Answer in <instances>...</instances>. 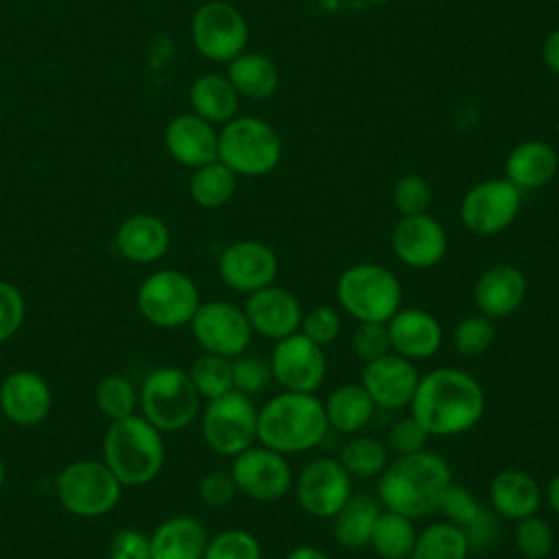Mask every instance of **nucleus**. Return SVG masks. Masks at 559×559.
<instances>
[{
	"label": "nucleus",
	"mask_w": 559,
	"mask_h": 559,
	"mask_svg": "<svg viewBox=\"0 0 559 559\" xmlns=\"http://www.w3.org/2000/svg\"><path fill=\"white\" fill-rule=\"evenodd\" d=\"M391 201L402 216L421 214L428 210V205L432 201L430 183L421 175H404L395 181Z\"/></svg>",
	"instance_id": "nucleus-44"
},
{
	"label": "nucleus",
	"mask_w": 559,
	"mask_h": 559,
	"mask_svg": "<svg viewBox=\"0 0 559 559\" xmlns=\"http://www.w3.org/2000/svg\"><path fill=\"white\" fill-rule=\"evenodd\" d=\"M299 332L306 334L317 345L325 347L334 343L336 336L341 334V314L332 306H314L308 312H304Z\"/></svg>",
	"instance_id": "nucleus-45"
},
{
	"label": "nucleus",
	"mask_w": 559,
	"mask_h": 559,
	"mask_svg": "<svg viewBox=\"0 0 559 559\" xmlns=\"http://www.w3.org/2000/svg\"><path fill=\"white\" fill-rule=\"evenodd\" d=\"M408 406L430 437H459L483 419L485 391L472 373L456 367H437L419 376Z\"/></svg>",
	"instance_id": "nucleus-1"
},
{
	"label": "nucleus",
	"mask_w": 559,
	"mask_h": 559,
	"mask_svg": "<svg viewBox=\"0 0 559 559\" xmlns=\"http://www.w3.org/2000/svg\"><path fill=\"white\" fill-rule=\"evenodd\" d=\"M188 98L192 114L201 116L212 124H225L231 118H236L240 105V96L229 83V79L216 72L197 76L190 85Z\"/></svg>",
	"instance_id": "nucleus-29"
},
{
	"label": "nucleus",
	"mask_w": 559,
	"mask_h": 559,
	"mask_svg": "<svg viewBox=\"0 0 559 559\" xmlns=\"http://www.w3.org/2000/svg\"><path fill=\"white\" fill-rule=\"evenodd\" d=\"M559 168L555 146L544 140H524L515 144L504 159V179L515 188L537 190L552 181Z\"/></svg>",
	"instance_id": "nucleus-28"
},
{
	"label": "nucleus",
	"mask_w": 559,
	"mask_h": 559,
	"mask_svg": "<svg viewBox=\"0 0 559 559\" xmlns=\"http://www.w3.org/2000/svg\"><path fill=\"white\" fill-rule=\"evenodd\" d=\"M170 229L155 214H133L116 231L118 253L133 264H153L166 255Z\"/></svg>",
	"instance_id": "nucleus-25"
},
{
	"label": "nucleus",
	"mask_w": 559,
	"mask_h": 559,
	"mask_svg": "<svg viewBox=\"0 0 559 559\" xmlns=\"http://www.w3.org/2000/svg\"><path fill=\"white\" fill-rule=\"evenodd\" d=\"M452 483L448 461L430 450L400 454L380 474L378 500L382 509L421 520L437 511L439 498Z\"/></svg>",
	"instance_id": "nucleus-2"
},
{
	"label": "nucleus",
	"mask_w": 559,
	"mask_h": 559,
	"mask_svg": "<svg viewBox=\"0 0 559 559\" xmlns=\"http://www.w3.org/2000/svg\"><path fill=\"white\" fill-rule=\"evenodd\" d=\"M242 310L253 334L269 341H280L299 332L304 317L299 299L290 290L275 284L247 295Z\"/></svg>",
	"instance_id": "nucleus-20"
},
{
	"label": "nucleus",
	"mask_w": 559,
	"mask_h": 559,
	"mask_svg": "<svg viewBox=\"0 0 559 559\" xmlns=\"http://www.w3.org/2000/svg\"><path fill=\"white\" fill-rule=\"evenodd\" d=\"M557 131H559V116H557Z\"/></svg>",
	"instance_id": "nucleus-57"
},
{
	"label": "nucleus",
	"mask_w": 559,
	"mask_h": 559,
	"mask_svg": "<svg viewBox=\"0 0 559 559\" xmlns=\"http://www.w3.org/2000/svg\"><path fill=\"white\" fill-rule=\"evenodd\" d=\"M467 535L472 550H487L498 537V515L491 509L480 511V515L463 531Z\"/></svg>",
	"instance_id": "nucleus-51"
},
{
	"label": "nucleus",
	"mask_w": 559,
	"mask_h": 559,
	"mask_svg": "<svg viewBox=\"0 0 559 559\" xmlns=\"http://www.w3.org/2000/svg\"><path fill=\"white\" fill-rule=\"evenodd\" d=\"M336 301L358 323H386L402 308V284L386 266L358 262L341 271Z\"/></svg>",
	"instance_id": "nucleus-5"
},
{
	"label": "nucleus",
	"mask_w": 559,
	"mask_h": 559,
	"mask_svg": "<svg viewBox=\"0 0 559 559\" xmlns=\"http://www.w3.org/2000/svg\"><path fill=\"white\" fill-rule=\"evenodd\" d=\"M352 349L362 362H371L391 352L386 323H358L352 334Z\"/></svg>",
	"instance_id": "nucleus-46"
},
{
	"label": "nucleus",
	"mask_w": 559,
	"mask_h": 559,
	"mask_svg": "<svg viewBox=\"0 0 559 559\" xmlns=\"http://www.w3.org/2000/svg\"><path fill=\"white\" fill-rule=\"evenodd\" d=\"M472 297L480 314L504 319L522 306L526 297V277L513 264H493L476 280Z\"/></svg>",
	"instance_id": "nucleus-24"
},
{
	"label": "nucleus",
	"mask_w": 559,
	"mask_h": 559,
	"mask_svg": "<svg viewBox=\"0 0 559 559\" xmlns=\"http://www.w3.org/2000/svg\"><path fill=\"white\" fill-rule=\"evenodd\" d=\"M472 552L461 526L439 520L417 531L411 559H467Z\"/></svg>",
	"instance_id": "nucleus-35"
},
{
	"label": "nucleus",
	"mask_w": 559,
	"mask_h": 559,
	"mask_svg": "<svg viewBox=\"0 0 559 559\" xmlns=\"http://www.w3.org/2000/svg\"><path fill=\"white\" fill-rule=\"evenodd\" d=\"M199 498L203 504L207 507H225L229 504L236 493H238V487L231 478L229 472L225 469H214V472H207L205 476H201L199 480Z\"/></svg>",
	"instance_id": "nucleus-50"
},
{
	"label": "nucleus",
	"mask_w": 559,
	"mask_h": 559,
	"mask_svg": "<svg viewBox=\"0 0 559 559\" xmlns=\"http://www.w3.org/2000/svg\"><path fill=\"white\" fill-rule=\"evenodd\" d=\"M391 352L408 360H426L435 356L443 343L439 319L424 308H400L389 321Z\"/></svg>",
	"instance_id": "nucleus-23"
},
{
	"label": "nucleus",
	"mask_w": 559,
	"mask_h": 559,
	"mask_svg": "<svg viewBox=\"0 0 559 559\" xmlns=\"http://www.w3.org/2000/svg\"><path fill=\"white\" fill-rule=\"evenodd\" d=\"M493 338H496L493 319H489L480 312L461 319L454 328V334H452L454 349L461 356H469V358L485 354L491 347Z\"/></svg>",
	"instance_id": "nucleus-41"
},
{
	"label": "nucleus",
	"mask_w": 559,
	"mask_h": 559,
	"mask_svg": "<svg viewBox=\"0 0 559 559\" xmlns=\"http://www.w3.org/2000/svg\"><path fill=\"white\" fill-rule=\"evenodd\" d=\"M229 474L238 487L253 502H277L282 500L295 483L293 467L286 454H280L262 443H253L245 452L231 459Z\"/></svg>",
	"instance_id": "nucleus-12"
},
{
	"label": "nucleus",
	"mask_w": 559,
	"mask_h": 559,
	"mask_svg": "<svg viewBox=\"0 0 559 559\" xmlns=\"http://www.w3.org/2000/svg\"><path fill=\"white\" fill-rule=\"evenodd\" d=\"M203 559H262V548L253 533L225 528L207 539Z\"/></svg>",
	"instance_id": "nucleus-40"
},
{
	"label": "nucleus",
	"mask_w": 559,
	"mask_h": 559,
	"mask_svg": "<svg viewBox=\"0 0 559 559\" xmlns=\"http://www.w3.org/2000/svg\"><path fill=\"white\" fill-rule=\"evenodd\" d=\"M415 537H417L415 520L402 513L382 509L380 515L376 518L369 546L380 559H411Z\"/></svg>",
	"instance_id": "nucleus-33"
},
{
	"label": "nucleus",
	"mask_w": 559,
	"mask_h": 559,
	"mask_svg": "<svg viewBox=\"0 0 559 559\" xmlns=\"http://www.w3.org/2000/svg\"><path fill=\"white\" fill-rule=\"evenodd\" d=\"M328 430L323 402L314 393L282 391L258 408V443L286 456L317 448Z\"/></svg>",
	"instance_id": "nucleus-3"
},
{
	"label": "nucleus",
	"mask_w": 559,
	"mask_h": 559,
	"mask_svg": "<svg viewBox=\"0 0 559 559\" xmlns=\"http://www.w3.org/2000/svg\"><path fill=\"white\" fill-rule=\"evenodd\" d=\"M55 491L68 513L76 518H100L116 509L122 485L105 461L79 459L59 472Z\"/></svg>",
	"instance_id": "nucleus-8"
},
{
	"label": "nucleus",
	"mask_w": 559,
	"mask_h": 559,
	"mask_svg": "<svg viewBox=\"0 0 559 559\" xmlns=\"http://www.w3.org/2000/svg\"><path fill=\"white\" fill-rule=\"evenodd\" d=\"M0 411L17 426L41 424L52 411V391L33 369H15L0 382Z\"/></svg>",
	"instance_id": "nucleus-21"
},
{
	"label": "nucleus",
	"mask_w": 559,
	"mask_h": 559,
	"mask_svg": "<svg viewBox=\"0 0 559 559\" xmlns=\"http://www.w3.org/2000/svg\"><path fill=\"white\" fill-rule=\"evenodd\" d=\"M201 435L212 452L234 459L258 443V406L238 391L210 400L201 413Z\"/></svg>",
	"instance_id": "nucleus-10"
},
{
	"label": "nucleus",
	"mask_w": 559,
	"mask_h": 559,
	"mask_svg": "<svg viewBox=\"0 0 559 559\" xmlns=\"http://www.w3.org/2000/svg\"><path fill=\"white\" fill-rule=\"evenodd\" d=\"M338 463L347 469L352 478H373L380 476L382 469L386 467L389 448L376 437L358 435L341 448Z\"/></svg>",
	"instance_id": "nucleus-36"
},
{
	"label": "nucleus",
	"mask_w": 559,
	"mask_h": 559,
	"mask_svg": "<svg viewBox=\"0 0 559 559\" xmlns=\"http://www.w3.org/2000/svg\"><path fill=\"white\" fill-rule=\"evenodd\" d=\"M225 76L238 96L253 100L269 98L280 85V70L275 61L262 52H240L227 63Z\"/></svg>",
	"instance_id": "nucleus-32"
},
{
	"label": "nucleus",
	"mask_w": 559,
	"mask_h": 559,
	"mask_svg": "<svg viewBox=\"0 0 559 559\" xmlns=\"http://www.w3.org/2000/svg\"><path fill=\"white\" fill-rule=\"evenodd\" d=\"M428 439H430V435L421 428V424L413 415H406L391 426L386 448L393 450L397 456L413 454V452L426 450Z\"/></svg>",
	"instance_id": "nucleus-48"
},
{
	"label": "nucleus",
	"mask_w": 559,
	"mask_h": 559,
	"mask_svg": "<svg viewBox=\"0 0 559 559\" xmlns=\"http://www.w3.org/2000/svg\"><path fill=\"white\" fill-rule=\"evenodd\" d=\"M520 205L522 190L509 179L496 177L472 186L463 194L459 216L467 231L476 236H496L518 218Z\"/></svg>",
	"instance_id": "nucleus-13"
},
{
	"label": "nucleus",
	"mask_w": 559,
	"mask_h": 559,
	"mask_svg": "<svg viewBox=\"0 0 559 559\" xmlns=\"http://www.w3.org/2000/svg\"><path fill=\"white\" fill-rule=\"evenodd\" d=\"M142 417L153 424L162 435L188 428L199 411L201 395L197 393L188 371L164 365L153 369L140 389Z\"/></svg>",
	"instance_id": "nucleus-6"
},
{
	"label": "nucleus",
	"mask_w": 559,
	"mask_h": 559,
	"mask_svg": "<svg viewBox=\"0 0 559 559\" xmlns=\"http://www.w3.org/2000/svg\"><path fill=\"white\" fill-rule=\"evenodd\" d=\"M542 61L544 66L559 74V28H555L542 44Z\"/></svg>",
	"instance_id": "nucleus-52"
},
{
	"label": "nucleus",
	"mask_w": 559,
	"mask_h": 559,
	"mask_svg": "<svg viewBox=\"0 0 559 559\" xmlns=\"http://www.w3.org/2000/svg\"><path fill=\"white\" fill-rule=\"evenodd\" d=\"M284 559H330V555L323 552L319 546L301 544V546H295L293 550H288V555Z\"/></svg>",
	"instance_id": "nucleus-53"
},
{
	"label": "nucleus",
	"mask_w": 559,
	"mask_h": 559,
	"mask_svg": "<svg viewBox=\"0 0 559 559\" xmlns=\"http://www.w3.org/2000/svg\"><path fill=\"white\" fill-rule=\"evenodd\" d=\"M328 426L341 435H358L373 417L376 404L360 382L336 386L323 402Z\"/></svg>",
	"instance_id": "nucleus-30"
},
{
	"label": "nucleus",
	"mask_w": 559,
	"mask_h": 559,
	"mask_svg": "<svg viewBox=\"0 0 559 559\" xmlns=\"http://www.w3.org/2000/svg\"><path fill=\"white\" fill-rule=\"evenodd\" d=\"M515 548L526 559H546L555 546V533L546 518L533 513L515 522Z\"/></svg>",
	"instance_id": "nucleus-39"
},
{
	"label": "nucleus",
	"mask_w": 559,
	"mask_h": 559,
	"mask_svg": "<svg viewBox=\"0 0 559 559\" xmlns=\"http://www.w3.org/2000/svg\"><path fill=\"white\" fill-rule=\"evenodd\" d=\"M188 376L201 395V400H216L229 391H234V378H231V358L201 352L190 369Z\"/></svg>",
	"instance_id": "nucleus-37"
},
{
	"label": "nucleus",
	"mask_w": 559,
	"mask_h": 559,
	"mask_svg": "<svg viewBox=\"0 0 559 559\" xmlns=\"http://www.w3.org/2000/svg\"><path fill=\"white\" fill-rule=\"evenodd\" d=\"M138 310L155 328L177 330L190 325L201 295L192 277L177 269L151 273L138 288Z\"/></svg>",
	"instance_id": "nucleus-9"
},
{
	"label": "nucleus",
	"mask_w": 559,
	"mask_h": 559,
	"mask_svg": "<svg viewBox=\"0 0 559 559\" xmlns=\"http://www.w3.org/2000/svg\"><path fill=\"white\" fill-rule=\"evenodd\" d=\"M231 378H234V391L245 393L253 397L255 393L264 391L271 382V365L258 354L242 352L231 358Z\"/></svg>",
	"instance_id": "nucleus-42"
},
{
	"label": "nucleus",
	"mask_w": 559,
	"mask_h": 559,
	"mask_svg": "<svg viewBox=\"0 0 559 559\" xmlns=\"http://www.w3.org/2000/svg\"><path fill=\"white\" fill-rule=\"evenodd\" d=\"M96 406L109 421L122 419L138 413L140 393L129 378L109 373L96 384Z\"/></svg>",
	"instance_id": "nucleus-38"
},
{
	"label": "nucleus",
	"mask_w": 559,
	"mask_h": 559,
	"mask_svg": "<svg viewBox=\"0 0 559 559\" xmlns=\"http://www.w3.org/2000/svg\"><path fill=\"white\" fill-rule=\"evenodd\" d=\"M269 365L273 380L295 393H314L328 371L323 347L301 332L275 341Z\"/></svg>",
	"instance_id": "nucleus-16"
},
{
	"label": "nucleus",
	"mask_w": 559,
	"mask_h": 559,
	"mask_svg": "<svg viewBox=\"0 0 559 559\" xmlns=\"http://www.w3.org/2000/svg\"><path fill=\"white\" fill-rule=\"evenodd\" d=\"M166 459L162 432L140 413L109 421L103 461L122 487H142L157 478Z\"/></svg>",
	"instance_id": "nucleus-4"
},
{
	"label": "nucleus",
	"mask_w": 559,
	"mask_h": 559,
	"mask_svg": "<svg viewBox=\"0 0 559 559\" xmlns=\"http://www.w3.org/2000/svg\"><path fill=\"white\" fill-rule=\"evenodd\" d=\"M2 485H4V461L0 456V491H2Z\"/></svg>",
	"instance_id": "nucleus-55"
},
{
	"label": "nucleus",
	"mask_w": 559,
	"mask_h": 559,
	"mask_svg": "<svg viewBox=\"0 0 559 559\" xmlns=\"http://www.w3.org/2000/svg\"><path fill=\"white\" fill-rule=\"evenodd\" d=\"M487 498H489L491 511L498 518L518 522L526 515L537 513L542 504V489L528 472L509 467L498 472L489 480Z\"/></svg>",
	"instance_id": "nucleus-26"
},
{
	"label": "nucleus",
	"mask_w": 559,
	"mask_h": 559,
	"mask_svg": "<svg viewBox=\"0 0 559 559\" xmlns=\"http://www.w3.org/2000/svg\"><path fill=\"white\" fill-rule=\"evenodd\" d=\"M26 301L20 288L7 280H0V343L9 341L24 323Z\"/></svg>",
	"instance_id": "nucleus-47"
},
{
	"label": "nucleus",
	"mask_w": 559,
	"mask_h": 559,
	"mask_svg": "<svg viewBox=\"0 0 559 559\" xmlns=\"http://www.w3.org/2000/svg\"><path fill=\"white\" fill-rule=\"evenodd\" d=\"M238 175L221 159L203 164L192 170L188 190L192 201L205 210H218L227 205L236 192Z\"/></svg>",
	"instance_id": "nucleus-34"
},
{
	"label": "nucleus",
	"mask_w": 559,
	"mask_h": 559,
	"mask_svg": "<svg viewBox=\"0 0 559 559\" xmlns=\"http://www.w3.org/2000/svg\"><path fill=\"white\" fill-rule=\"evenodd\" d=\"M293 489L299 507L308 515L328 518V520H332L354 493L352 476L338 463V459H330V456H319L308 461L299 469L293 483Z\"/></svg>",
	"instance_id": "nucleus-15"
},
{
	"label": "nucleus",
	"mask_w": 559,
	"mask_h": 559,
	"mask_svg": "<svg viewBox=\"0 0 559 559\" xmlns=\"http://www.w3.org/2000/svg\"><path fill=\"white\" fill-rule=\"evenodd\" d=\"M190 330L203 352L225 358L247 352L253 338L245 310L227 299L201 301L190 321Z\"/></svg>",
	"instance_id": "nucleus-14"
},
{
	"label": "nucleus",
	"mask_w": 559,
	"mask_h": 559,
	"mask_svg": "<svg viewBox=\"0 0 559 559\" xmlns=\"http://www.w3.org/2000/svg\"><path fill=\"white\" fill-rule=\"evenodd\" d=\"M437 511L443 513V520H448L465 531L480 515L483 504L476 500V496L469 489L450 483L439 498Z\"/></svg>",
	"instance_id": "nucleus-43"
},
{
	"label": "nucleus",
	"mask_w": 559,
	"mask_h": 559,
	"mask_svg": "<svg viewBox=\"0 0 559 559\" xmlns=\"http://www.w3.org/2000/svg\"><path fill=\"white\" fill-rule=\"evenodd\" d=\"M280 262L275 251L260 240H236L218 255V275L236 293L251 295L275 282Z\"/></svg>",
	"instance_id": "nucleus-17"
},
{
	"label": "nucleus",
	"mask_w": 559,
	"mask_h": 559,
	"mask_svg": "<svg viewBox=\"0 0 559 559\" xmlns=\"http://www.w3.org/2000/svg\"><path fill=\"white\" fill-rule=\"evenodd\" d=\"M365 2H369V4H384V2H389V0H365Z\"/></svg>",
	"instance_id": "nucleus-56"
},
{
	"label": "nucleus",
	"mask_w": 559,
	"mask_h": 559,
	"mask_svg": "<svg viewBox=\"0 0 559 559\" xmlns=\"http://www.w3.org/2000/svg\"><path fill=\"white\" fill-rule=\"evenodd\" d=\"M207 539V531L197 518L170 515L148 535L151 559H203Z\"/></svg>",
	"instance_id": "nucleus-27"
},
{
	"label": "nucleus",
	"mask_w": 559,
	"mask_h": 559,
	"mask_svg": "<svg viewBox=\"0 0 559 559\" xmlns=\"http://www.w3.org/2000/svg\"><path fill=\"white\" fill-rule=\"evenodd\" d=\"M190 37L197 52L214 63H229L245 52L249 24L238 7L225 0L203 2L190 22Z\"/></svg>",
	"instance_id": "nucleus-11"
},
{
	"label": "nucleus",
	"mask_w": 559,
	"mask_h": 559,
	"mask_svg": "<svg viewBox=\"0 0 559 559\" xmlns=\"http://www.w3.org/2000/svg\"><path fill=\"white\" fill-rule=\"evenodd\" d=\"M107 559H151L148 535L133 526L116 531L109 542Z\"/></svg>",
	"instance_id": "nucleus-49"
},
{
	"label": "nucleus",
	"mask_w": 559,
	"mask_h": 559,
	"mask_svg": "<svg viewBox=\"0 0 559 559\" xmlns=\"http://www.w3.org/2000/svg\"><path fill=\"white\" fill-rule=\"evenodd\" d=\"M419 382V371L413 360L389 352L371 362H365L360 384L373 400L376 408H404L411 404Z\"/></svg>",
	"instance_id": "nucleus-19"
},
{
	"label": "nucleus",
	"mask_w": 559,
	"mask_h": 559,
	"mask_svg": "<svg viewBox=\"0 0 559 559\" xmlns=\"http://www.w3.org/2000/svg\"><path fill=\"white\" fill-rule=\"evenodd\" d=\"M382 504L371 493H352L341 511L332 518L334 542L347 550L369 546V537Z\"/></svg>",
	"instance_id": "nucleus-31"
},
{
	"label": "nucleus",
	"mask_w": 559,
	"mask_h": 559,
	"mask_svg": "<svg viewBox=\"0 0 559 559\" xmlns=\"http://www.w3.org/2000/svg\"><path fill=\"white\" fill-rule=\"evenodd\" d=\"M546 500H548V507L559 515V472L550 478L546 487Z\"/></svg>",
	"instance_id": "nucleus-54"
},
{
	"label": "nucleus",
	"mask_w": 559,
	"mask_h": 559,
	"mask_svg": "<svg viewBox=\"0 0 559 559\" xmlns=\"http://www.w3.org/2000/svg\"><path fill=\"white\" fill-rule=\"evenodd\" d=\"M164 144L177 164L192 170L218 159V131L192 111L179 114L166 124Z\"/></svg>",
	"instance_id": "nucleus-22"
},
{
	"label": "nucleus",
	"mask_w": 559,
	"mask_h": 559,
	"mask_svg": "<svg viewBox=\"0 0 559 559\" xmlns=\"http://www.w3.org/2000/svg\"><path fill=\"white\" fill-rule=\"evenodd\" d=\"M218 159L238 177H262L277 168L282 140L258 116H236L218 131Z\"/></svg>",
	"instance_id": "nucleus-7"
},
{
	"label": "nucleus",
	"mask_w": 559,
	"mask_h": 559,
	"mask_svg": "<svg viewBox=\"0 0 559 559\" xmlns=\"http://www.w3.org/2000/svg\"><path fill=\"white\" fill-rule=\"evenodd\" d=\"M391 249L397 260L411 269H430L448 251L443 225L428 212L402 216L391 231Z\"/></svg>",
	"instance_id": "nucleus-18"
}]
</instances>
